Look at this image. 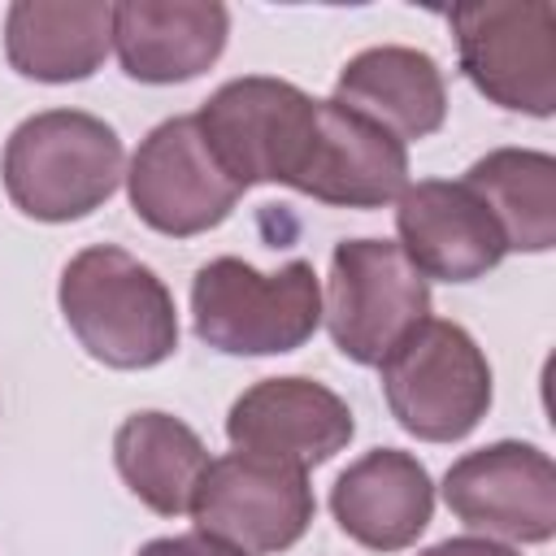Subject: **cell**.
Returning <instances> with one entry per match:
<instances>
[{
    "mask_svg": "<svg viewBox=\"0 0 556 556\" xmlns=\"http://www.w3.org/2000/svg\"><path fill=\"white\" fill-rule=\"evenodd\" d=\"M495 217L508 252H552L556 243V156L539 148H495L460 178Z\"/></svg>",
    "mask_w": 556,
    "mask_h": 556,
    "instance_id": "obj_19",
    "label": "cell"
},
{
    "mask_svg": "<svg viewBox=\"0 0 556 556\" xmlns=\"http://www.w3.org/2000/svg\"><path fill=\"white\" fill-rule=\"evenodd\" d=\"M135 556H243L239 547L222 543V539H208L200 530L191 534H165V539H148Z\"/></svg>",
    "mask_w": 556,
    "mask_h": 556,
    "instance_id": "obj_20",
    "label": "cell"
},
{
    "mask_svg": "<svg viewBox=\"0 0 556 556\" xmlns=\"http://www.w3.org/2000/svg\"><path fill=\"white\" fill-rule=\"evenodd\" d=\"M378 369L395 426L421 443H456L491 408V365L460 321H417Z\"/></svg>",
    "mask_w": 556,
    "mask_h": 556,
    "instance_id": "obj_4",
    "label": "cell"
},
{
    "mask_svg": "<svg viewBox=\"0 0 556 556\" xmlns=\"http://www.w3.org/2000/svg\"><path fill=\"white\" fill-rule=\"evenodd\" d=\"M126 195L143 226L169 239H191L222 226L235 213L243 187L217 165L191 113L165 117L139 139L126 165Z\"/></svg>",
    "mask_w": 556,
    "mask_h": 556,
    "instance_id": "obj_9",
    "label": "cell"
},
{
    "mask_svg": "<svg viewBox=\"0 0 556 556\" xmlns=\"http://www.w3.org/2000/svg\"><path fill=\"white\" fill-rule=\"evenodd\" d=\"M443 504L469 530L513 543H547L556 534V465L543 447L500 439L465 452L443 473Z\"/></svg>",
    "mask_w": 556,
    "mask_h": 556,
    "instance_id": "obj_10",
    "label": "cell"
},
{
    "mask_svg": "<svg viewBox=\"0 0 556 556\" xmlns=\"http://www.w3.org/2000/svg\"><path fill=\"white\" fill-rule=\"evenodd\" d=\"M395 235L426 282H473L508 256L495 217L460 178L408 182L395 200Z\"/></svg>",
    "mask_w": 556,
    "mask_h": 556,
    "instance_id": "obj_12",
    "label": "cell"
},
{
    "mask_svg": "<svg viewBox=\"0 0 556 556\" xmlns=\"http://www.w3.org/2000/svg\"><path fill=\"white\" fill-rule=\"evenodd\" d=\"M339 530L369 552H404L434 517L430 469L400 447H374L352 460L330 486Z\"/></svg>",
    "mask_w": 556,
    "mask_h": 556,
    "instance_id": "obj_15",
    "label": "cell"
},
{
    "mask_svg": "<svg viewBox=\"0 0 556 556\" xmlns=\"http://www.w3.org/2000/svg\"><path fill=\"white\" fill-rule=\"evenodd\" d=\"M352 434L356 421L348 400L304 374L261 378L226 413V439L235 452L295 465L304 473L339 456Z\"/></svg>",
    "mask_w": 556,
    "mask_h": 556,
    "instance_id": "obj_11",
    "label": "cell"
},
{
    "mask_svg": "<svg viewBox=\"0 0 556 556\" xmlns=\"http://www.w3.org/2000/svg\"><path fill=\"white\" fill-rule=\"evenodd\" d=\"M330 100L378 122L400 143L426 139L447 122V83L439 61L404 43H378L348 56Z\"/></svg>",
    "mask_w": 556,
    "mask_h": 556,
    "instance_id": "obj_16",
    "label": "cell"
},
{
    "mask_svg": "<svg viewBox=\"0 0 556 556\" xmlns=\"http://www.w3.org/2000/svg\"><path fill=\"white\" fill-rule=\"evenodd\" d=\"M408 187V148L378 122L343 109L339 100L317 104V143L300 178V195L334 208H382Z\"/></svg>",
    "mask_w": 556,
    "mask_h": 556,
    "instance_id": "obj_14",
    "label": "cell"
},
{
    "mask_svg": "<svg viewBox=\"0 0 556 556\" xmlns=\"http://www.w3.org/2000/svg\"><path fill=\"white\" fill-rule=\"evenodd\" d=\"M230 9L217 0H117L113 52L135 83L169 87L200 78L226 48Z\"/></svg>",
    "mask_w": 556,
    "mask_h": 556,
    "instance_id": "obj_13",
    "label": "cell"
},
{
    "mask_svg": "<svg viewBox=\"0 0 556 556\" xmlns=\"http://www.w3.org/2000/svg\"><path fill=\"white\" fill-rule=\"evenodd\" d=\"M195 339L226 356H282L304 348L321 326V287L308 261L274 274L239 256H213L191 278Z\"/></svg>",
    "mask_w": 556,
    "mask_h": 556,
    "instance_id": "obj_3",
    "label": "cell"
},
{
    "mask_svg": "<svg viewBox=\"0 0 556 556\" xmlns=\"http://www.w3.org/2000/svg\"><path fill=\"white\" fill-rule=\"evenodd\" d=\"M61 317L78 348L109 369H152L178 352V308L152 265L96 243L61 269Z\"/></svg>",
    "mask_w": 556,
    "mask_h": 556,
    "instance_id": "obj_1",
    "label": "cell"
},
{
    "mask_svg": "<svg viewBox=\"0 0 556 556\" xmlns=\"http://www.w3.org/2000/svg\"><path fill=\"white\" fill-rule=\"evenodd\" d=\"M113 460L139 504L161 517H178L191 508V495L208 469V447L182 417L143 408L117 426Z\"/></svg>",
    "mask_w": 556,
    "mask_h": 556,
    "instance_id": "obj_18",
    "label": "cell"
},
{
    "mask_svg": "<svg viewBox=\"0 0 556 556\" xmlns=\"http://www.w3.org/2000/svg\"><path fill=\"white\" fill-rule=\"evenodd\" d=\"M417 556H521V552H513V547H504L486 534H460V539H443V543H434Z\"/></svg>",
    "mask_w": 556,
    "mask_h": 556,
    "instance_id": "obj_21",
    "label": "cell"
},
{
    "mask_svg": "<svg viewBox=\"0 0 556 556\" xmlns=\"http://www.w3.org/2000/svg\"><path fill=\"white\" fill-rule=\"evenodd\" d=\"M321 317L352 365H382V356L430 317V282L391 239H339Z\"/></svg>",
    "mask_w": 556,
    "mask_h": 556,
    "instance_id": "obj_7",
    "label": "cell"
},
{
    "mask_svg": "<svg viewBox=\"0 0 556 556\" xmlns=\"http://www.w3.org/2000/svg\"><path fill=\"white\" fill-rule=\"evenodd\" d=\"M187 513L200 534L222 539L243 556H274L304 539L317 500L304 469L230 452L208 460Z\"/></svg>",
    "mask_w": 556,
    "mask_h": 556,
    "instance_id": "obj_8",
    "label": "cell"
},
{
    "mask_svg": "<svg viewBox=\"0 0 556 556\" xmlns=\"http://www.w3.org/2000/svg\"><path fill=\"white\" fill-rule=\"evenodd\" d=\"M317 96L287 78L243 74L222 83L195 113L217 165L248 191L256 182L300 187L317 143Z\"/></svg>",
    "mask_w": 556,
    "mask_h": 556,
    "instance_id": "obj_5",
    "label": "cell"
},
{
    "mask_svg": "<svg viewBox=\"0 0 556 556\" xmlns=\"http://www.w3.org/2000/svg\"><path fill=\"white\" fill-rule=\"evenodd\" d=\"M460 74L491 104L526 117L556 113V9L547 0H478L447 13Z\"/></svg>",
    "mask_w": 556,
    "mask_h": 556,
    "instance_id": "obj_6",
    "label": "cell"
},
{
    "mask_svg": "<svg viewBox=\"0 0 556 556\" xmlns=\"http://www.w3.org/2000/svg\"><path fill=\"white\" fill-rule=\"evenodd\" d=\"M117 130L83 109H43L13 126L0 174L17 213L35 222H78L126 178Z\"/></svg>",
    "mask_w": 556,
    "mask_h": 556,
    "instance_id": "obj_2",
    "label": "cell"
},
{
    "mask_svg": "<svg viewBox=\"0 0 556 556\" xmlns=\"http://www.w3.org/2000/svg\"><path fill=\"white\" fill-rule=\"evenodd\" d=\"M113 48L104 0H17L4 13V56L35 83H83Z\"/></svg>",
    "mask_w": 556,
    "mask_h": 556,
    "instance_id": "obj_17",
    "label": "cell"
}]
</instances>
